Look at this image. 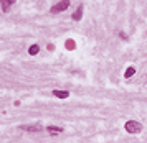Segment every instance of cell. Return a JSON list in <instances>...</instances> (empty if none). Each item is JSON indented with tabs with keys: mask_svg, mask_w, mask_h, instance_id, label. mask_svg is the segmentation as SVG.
<instances>
[{
	"mask_svg": "<svg viewBox=\"0 0 147 143\" xmlns=\"http://www.w3.org/2000/svg\"><path fill=\"white\" fill-rule=\"evenodd\" d=\"M66 48L68 49H74V48H76V43H74L73 39H68L66 41Z\"/></svg>",
	"mask_w": 147,
	"mask_h": 143,
	"instance_id": "obj_10",
	"label": "cell"
},
{
	"mask_svg": "<svg viewBox=\"0 0 147 143\" xmlns=\"http://www.w3.org/2000/svg\"><path fill=\"white\" fill-rule=\"evenodd\" d=\"M20 128L22 130H25V132H41L43 130L40 125H22Z\"/></svg>",
	"mask_w": 147,
	"mask_h": 143,
	"instance_id": "obj_3",
	"label": "cell"
},
{
	"mask_svg": "<svg viewBox=\"0 0 147 143\" xmlns=\"http://www.w3.org/2000/svg\"><path fill=\"white\" fill-rule=\"evenodd\" d=\"M38 51H40L38 45H32V46H30V49H28V54H32V56H33V54H36Z\"/></svg>",
	"mask_w": 147,
	"mask_h": 143,
	"instance_id": "obj_8",
	"label": "cell"
},
{
	"mask_svg": "<svg viewBox=\"0 0 147 143\" xmlns=\"http://www.w3.org/2000/svg\"><path fill=\"white\" fill-rule=\"evenodd\" d=\"M81 17H83V5H80L78 7V10L73 13V20H76V21H80L81 20Z\"/></svg>",
	"mask_w": 147,
	"mask_h": 143,
	"instance_id": "obj_5",
	"label": "cell"
},
{
	"mask_svg": "<svg viewBox=\"0 0 147 143\" xmlns=\"http://www.w3.org/2000/svg\"><path fill=\"white\" fill-rule=\"evenodd\" d=\"M69 7V0H63V2H58L56 5L51 8V13H58V12H63Z\"/></svg>",
	"mask_w": 147,
	"mask_h": 143,
	"instance_id": "obj_2",
	"label": "cell"
},
{
	"mask_svg": "<svg viewBox=\"0 0 147 143\" xmlns=\"http://www.w3.org/2000/svg\"><path fill=\"white\" fill-rule=\"evenodd\" d=\"M48 132H50V133H61V132H63V128H61V127H51V125H50V127H48Z\"/></svg>",
	"mask_w": 147,
	"mask_h": 143,
	"instance_id": "obj_6",
	"label": "cell"
},
{
	"mask_svg": "<svg viewBox=\"0 0 147 143\" xmlns=\"http://www.w3.org/2000/svg\"><path fill=\"white\" fill-rule=\"evenodd\" d=\"M134 74H136V69H134V67H127L126 72H124V76H126V78H132Z\"/></svg>",
	"mask_w": 147,
	"mask_h": 143,
	"instance_id": "obj_9",
	"label": "cell"
},
{
	"mask_svg": "<svg viewBox=\"0 0 147 143\" xmlns=\"http://www.w3.org/2000/svg\"><path fill=\"white\" fill-rule=\"evenodd\" d=\"M126 130L129 133H140L142 132V125L139 122H136V120H129V122H126Z\"/></svg>",
	"mask_w": 147,
	"mask_h": 143,
	"instance_id": "obj_1",
	"label": "cell"
},
{
	"mask_svg": "<svg viewBox=\"0 0 147 143\" xmlns=\"http://www.w3.org/2000/svg\"><path fill=\"white\" fill-rule=\"evenodd\" d=\"M0 2H2V7H3V10L7 12V10H8V7L12 5V3H13L15 0H0Z\"/></svg>",
	"mask_w": 147,
	"mask_h": 143,
	"instance_id": "obj_7",
	"label": "cell"
},
{
	"mask_svg": "<svg viewBox=\"0 0 147 143\" xmlns=\"http://www.w3.org/2000/svg\"><path fill=\"white\" fill-rule=\"evenodd\" d=\"M53 96H55V97H58V99H68V97H69V92H68V91H58V89H55Z\"/></svg>",
	"mask_w": 147,
	"mask_h": 143,
	"instance_id": "obj_4",
	"label": "cell"
}]
</instances>
